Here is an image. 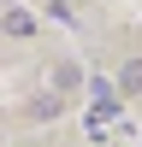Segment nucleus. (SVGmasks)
<instances>
[{
	"label": "nucleus",
	"mask_w": 142,
	"mask_h": 147,
	"mask_svg": "<svg viewBox=\"0 0 142 147\" xmlns=\"http://www.w3.org/2000/svg\"><path fill=\"white\" fill-rule=\"evenodd\" d=\"M89 129H95V136H101V124H106V118H118V106H124V100H118V88H113V82H106V77H89Z\"/></svg>",
	"instance_id": "obj_1"
},
{
	"label": "nucleus",
	"mask_w": 142,
	"mask_h": 147,
	"mask_svg": "<svg viewBox=\"0 0 142 147\" xmlns=\"http://www.w3.org/2000/svg\"><path fill=\"white\" fill-rule=\"evenodd\" d=\"M0 30H6L12 41H24V35H36V18H30V12H18V6H12V12H0Z\"/></svg>",
	"instance_id": "obj_2"
},
{
	"label": "nucleus",
	"mask_w": 142,
	"mask_h": 147,
	"mask_svg": "<svg viewBox=\"0 0 142 147\" xmlns=\"http://www.w3.org/2000/svg\"><path fill=\"white\" fill-rule=\"evenodd\" d=\"M118 100H142V59H130L118 77Z\"/></svg>",
	"instance_id": "obj_3"
},
{
	"label": "nucleus",
	"mask_w": 142,
	"mask_h": 147,
	"mask_svg": "<svg viewBox=\"0 0 142 147\" xmlns=\"http://www.w3.org/2000/svg\"><path fill=\"white\" fill-rule=\"evenodd\" d=\"M77 82H83L77 65H59V71H53V88H77Z\"/></svg>",
	"instance_id": "obj_4"
},
{
	"label": "nucleus",
	"mask_w": 142,
	"mask_h": 147,
	"mask_svg": "<svg viewBox=\"0 0 142 147\" xmlns=\"http://www.w3.org/2000/svg\"><path fill=\"white\" fill-rule=\"evenodd\" d=\"M36 118H59V94H42L36 100Z\"/></svg>",
	"instance_id": "obj_5"
}]
</instances>
